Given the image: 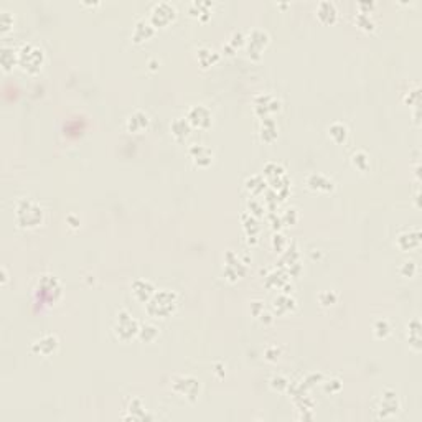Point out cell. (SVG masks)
<instances>
[{
	"label": "cell",
	"instance_id": "obj_1",
	"mask_svg": "<svg viewBox=\"0 0 422 422\" xmlns=\"http://www.w3.org/2000/svg\"><path fill=\"white\" fill-rule=\"evenodd\" d=\"M175 18V9L170 4H157L152 9V20L155 25H165Z\"/></svg>",
	"mask_w": 422,
	"mask_h": 422
},
{
	"label": "cell",
	"instance_id": "obj_3",
	"mask_svg": "<svg viewBox=\"0 0 422 422\" xmlns=\"http://www.w3.org/2000/svg\"><path fill=\"white\" fill-rule=\"evenodd\" d=\"M319 17L322 20H325V22H333L335 17H336V9L332 2H322L319 5Z\"/></svg>",
	"mask_w": 422,
	"mask_h": 422
},
{
	"label": "cell",
	"instance_id": "obj_2",
	"mask_svg": "<svg viewBox=\"0 0 422 422\" xmlns=\"http://www.w3.org/2000/svg\"><path fill=\"white\" fill-rule=\"evenodd\" d=\"M40 56H43L41 55V50H37V48H33V46H25L23 48V51H22V65L25 69H30L32 66L35 68H38L37 65L33 63V58H40Z\"/></svg>",
	"mask_w": 422,
	"mask_h": 422
}]
</instances>
